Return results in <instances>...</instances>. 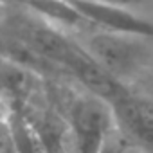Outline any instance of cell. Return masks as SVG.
<instances>
[{
	"instance_id": "6da1fadb",
	"label": "cell",
	"mask_w": 153,
	"mask_h": 153,
	"mask_svg": "<svg viewBox=\"0 0 153 153\" xmlns=\"http://www.w3.org/2000/svg\"><path fill=\"white\" fill-rule=\"evenodd\" d=\"M74 42L94 63L119 83L133 81L140 72L153 65V40L148 38L112 33L97 27L92 31L81 27L74 31Z\"/></svg>"
},
{
	"instance_id": "7a4b0ae2",
	"label": "cell",
	"mask_w": 153,
	"mask_h": 153,
	"mask_svg": "<svg viewBox=\"0 0 153 153\" xmlns=\"http://www.w3.org/2000/svg\"><path fill=\"white\" fill-rule=\"evenodd\" d=\"M115 121L114 108L108 101L87 92L72 106V128L81 153H101Z\"/></svg>"
},
{
	"instance_id": "3957f363",
	"label": "cell",
	"mask_w": 153,
	"mask_h": 153,
	"mask_svg": "<svg viewBox=\"0 0 153 153\" xmlns=\"http://www.w3.org/2000/svg\"><path fill=\"white\" fill-rule=\"evenodd\" d=\"M68 2L92 27L153 40V22L139 15L135 9L101 4L94 0H68Z\"/></svg>"
},
{
	"instance_id": "277c9868",
	"label": "cell",
	"mask_w": 153,
	"mask_h": 153,
	"mask_svg": "<svg viewBox=\"0 0 153 153\" xmlns=\"http://www.w3.org/2000/svg\"><path fill=\"white\" fill-rule=\"evenodd\" d=\"M112 108L117 124H123L131 139L153 153V105L135 94L126 92L115 103H112Z\"/></svg>"
},
{
	"instance_id": "5b68a950",
	"label": "cell",
	"mask_w": 153,
	"mask_h": 153,
	"mask_svg": "<svg viewBox=\"0 0 153 153\" xmlns=\"http://www.w3.org/2000/svg\"><path fill=\"white\" fill-rule=\"evenodd\" d=\"M131 83H133L135 96H139L153 105V65L148 67L144 72H140Z\"/></svg>"
},
{
	"instance_id": "8992f818",
	"label": "cell",
	"mask_w": 153,
	"mask_h": 153,
	"mask_svg": "<svg viewBox=\"0 0 153 153\" xmlns=\"http://www.w3.org/2000/svg\"><path fill=\"white\" fill-rule=\"evenodd\" d=\"M94 2H101V4H110V6H119V7H128V9H135L139 6H142L146 0H94Z\"/></svg>"
},
{
	"instance_id": "52a82bcc",
	"label": "cell",
	"mask_w": 153,
	"mask_h": 153,
	"mask_svg": "<svg viewBox=\"0 0 153 153\" xmlns=\"http://www.w3.org/2000/svg\"><path fill=\"white\" fill-rule=\"evenodd\" d=\"M6 16H7V6H6V2H4V0H0V25L4 24Z\"/></svg>"
}]
</instances>
